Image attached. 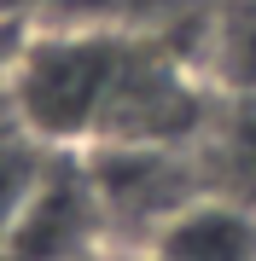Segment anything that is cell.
Returning a JSON list of instances; mask_svg holds the SVG:
<instances>
[{"label":"cell","mask_w":256,"mask_h":261,"mask_svg":"<svg viewBox=\"0 0 256 261\" xmlns=\"http://www.w3.org/2000/svg\"><path fill=\"white\" fill-rule=\"evenodd\" d=\"M140 35L146 29L82 23V18L35 29L6 64V105L18 134L41 140L47 151L99 145Z\"/></svg>","instance_id":"cell-1"},{"label":"cell","mask_w":256,"mask_h":261,"mask_svg":"<svg viewBox=\"0 0 256 261\" xmlns=\"http://www.w3.org/2000/svg\"><path fill=\"white\" fill-rule=\"evenodd\" d=\"M82 168L94 186L111 255L146 250L198 192H210L198 151L187 145H94L82 151Z\"/></svg>","instance_id":"cell-2"},{"label":"cell","mask_w":256,"mask_h":261,"mask_svg":"<svg viewBox=\"0 0 256 261\" xmlns=\"http://www.w3.org/2000/svg\"><path fill=\"white\" fill-rule=\"evenodd\" d=\"M111 255L82 151H53L47 174L0 232V261H99Z\"/></svg>","instance_id":"cell-3"},{"label":"cell","mask_w":256,"mask_h":261,"mask_svg":"<svg viewBox=\"0 0 256 261\" xmlns=\"http://www.w3.org/2000/svg\"><path fill=\"white\" fill-rule=\"evenodd\" d=\"M146 250L163 261H256V209L221 192H198Z\"/></svg>","instance_id":"cell-4"},{"label":"cell","mask_w":256,"mask_h":261,"mask_svg":"<svg viewBox=\"0 0 256 261\" xmlns=\"http://www.w3.org/2000/svg\"><path fill=\"white\" fill-rule=\"evenodd\" d=\"M198 168L210 192L256 209V87L216 99V116L198 140Z\"/></svg>","instance_id":"cell-5"},{"label":"cell","mask_w":256,"mask_h":261,"mask_svg":"<svg viewBox=\"0 0 256 261\" xmlns=\"http://www.w3.org/2000/svg\"><path fill=\"white\" fill-rule=\"evenodd\" d=\"M204 70L221 93L256 87V0H233L216 23L204 29Z\"/></svg>","instance_id":"cell-6"},{"label":"cell","mask_w":256,"mask_h":261,"mask_svg":"<svg viewBox=\"0 0 256 261\" xmlns=\"http://www.w3.org/2000/svg\"><path fill=\"white\" fill-rule=\"evenodd\" d=\"M47 157L53 151L41 140H29V134L0 140V232H6V221L24 209V197L35 192V180L47 174Z\"/></svg>","instance_id":"cell-7"},{"label":"cell","mask_w":256,"mask_h":261,"mask_svg":"<svg viewBox=\"0 0 256 261\" xmlns=\"http://www.w3.org/2000/svg\"><path fill=\"white\" fill-rule=\"evenodd\" d=\"M111 261H163L157 250H123V255H111Z\"/></svg>","instance_id":"cell-8"},{"label":"cell","mask_w":256,"mask_h":261,"mask_svg":"<svg viewBox=\"0 0 256 261\" xmlns=\"http://www.w3.org/2000/svg\"><path fill=\"white\" fill-rule=\"evenodd\" d=\"M99 261H111V255H99Z\"/></svg>","instance_id":"cell-9"}]
</instances>
